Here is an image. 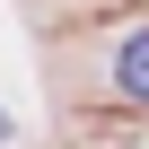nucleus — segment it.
Listing matches in <instances>:
<instances>
[{"instance_id": "f257e3e1", "label": "nucleus", "mask_w": 149, "mask_h": 149, "mask_svg": "<svg viewBox=\"0 0 149 149\" xmlns=\"http://www.w3.org/2000/svg\"><path fill=\"white\" fill-rule=\"evenodd\" d=\"M114 88H123V97H140V105H149V26H132V35H123V44H114Z\"/></svg>"}, {"instance_id": "f03ea898", "label": "nucleus", "mask_w": 149, "mask_h": 149, "mask_svg": "<svg viewBox=\"0 0 149 149\" xmlns=\"http://www.w3.org/2000/svg\"><path fill=\"white\" fill-rule=\"evenodd\" d=\"M0 140H9V114H0Z\"/></svg>"}]
</instances>
